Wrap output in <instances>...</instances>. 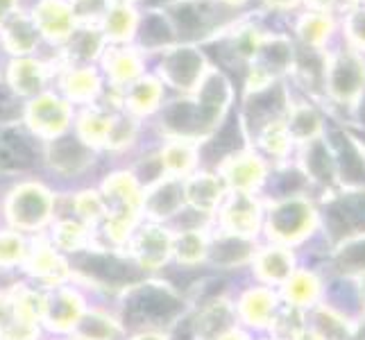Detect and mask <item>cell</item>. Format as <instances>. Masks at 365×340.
<instances>
[{
    "mask_svg": "<svg viewBox=\"0 0 365 340\" xmlns=\"http://www.w3.org/2000/svg\"><path fill=\"white\" fill-rule=\"evenodd\" d=\"M103 25V36L114 43H128L136 36L138 30V14L132 5H114L107 9V14L100 21Z\"/></svg>",
    "mask_w": 365,
    "mask_h": 340,
    "instance_id": "8992f818",
    "label": "cell"
},
{
    "mask_svg": "<svg viewBox=\"0 0 365 340\" xmlns=\"http://www.w3.org/2000/svg\"><path fill=\"white\" fill-rule=\"evenodd\" d=\"M161 78L175 89H193L202 78V55L195 48H166L161 59Z\"/></svg>",
    "mask_w": 365,
    "mask_h": 340,
    "instance_id": "7a4b0ae2",
    "label": "cell"
},
{
    "mask_svg": "<svg viewBox=\"0 0 365 340\" xmlns=\"http://www.w3.org/2000/svg\"><path fill=\"white\" fill-rule=\"evenodd\" d=\"M75 21L82 25H98L111 7V0H68Z\"/></svg>",
    "mask_w": 365,
    "mask_h": 340,
    "instance_id": "e0dca14e",
    "label": "cell"
},
{
    "mask_svg": "<svg viewBox=\"0 0 365 340\" xmlns=\"http://www.w3.org/2000/svg\"><path fill=\"white\" fill-rule=\"evenodd\" d=\"M111 3H114V5H132L134 0H111Z\"/></svg>",
    "mask_w": 365,
    "mask_h": 340,
    "instance_id": "83f0119b",
    "label": "cell"
},
{
    "mask_svg": "<svg viewBox=\"0 0 365 340\" xmlns=\"http://www.w3.org/2000/svg\"><path fill=\"white\" fill-rule=\"evenodd\" d=\"M19 100H16V93L9 89L7 84L0 82V123H9L19 116Z\"/></svg>",
    "mask_w": 365,
    "mask_h": 340,
    "instance_id": "cb8c5ba5",
    "label": "cell"
},
{
    "mask_svg": "<svg viewBox=\"0 0 365 340\" xmlns=\"http://www.w3.org/2000/svg\"><path fill=\"white\" fill-rule=\"evenodd\" d=\"M336 213H341L343 220L356 227H365V197H354L347 200L341 207L336 209Z\"/></svg>",
    "mask_w": 365,
    "mask_h": 340,
    "instance_id": "603a6c76",
    "label": "cell"
},
{
    "mask_svg": "<svg viewBox=\"0 0 365 340\" xmlns=\"http://www.w3.org/2000/svg\"><path fill=\"white\" fill-rule=\"evenodd\" d=\"M75 313H78V304L68 295H61L53 304V320L57 324H66L71 318H75Z\"/></svg>",
    "mask_w": 365,
    "mask_h": 340,
    "instance_id": "484cf974",
    "label": "cell"
},
{
    "mask_svg": "<svg viewBox=\"0 0 365 340\" xmlns=\"http://www.w3.org/2000/svg\"><path fill=\"white\" fill-rule=\"evenodd\" d=\"M66 50H68V57L75 61H91L100 55L105 43V36L103 30H98V25H82L78 30L75 28L73 34L66 39Z\"/></svg>",
    "mask_w": 365,
    "mask_h": 340,
    "instance_id": "7c38bea8",
    "label": "cell"
},
{
    "mask_svg": "<svg viewBox=\"0 0 365 340\" xmlns=\"http://www.w3.org/2000/svg\"><path fill=\"white\" fill-rule=\"evenodd\" d=\"M218 193H220V188L211 177H200L188 184V195H191L200 207H209Z\"/></svg>",
    "mask_w": 365,
    "mask_h": 340,
    "instance_id": "44dd1931",
    "label": "cell"
},
{
    "mask_svg": "<svg viewBox=\"0 0 365 340\" xmlns=\"http://www.w3.org/2000/svg\"><path fill=\"white\" fill-rule=\"evenodd\" d=\"M141 55L136 48L111 46L105 53V68L114 84H132L141 75Z\"/></svg>",
    "mask_w": 365,
    "mask_h": 340,
    "instance_id": "52a82bcc",
    "label": "cell"
},
{
    "mask_svg": "<svg viewBox=\"0 0 365 340\" xmlns=\"http://www.w3.org/2000/svg\"><path fill=\"white\" fill-rule=\"evenodd\" d=\"M193 161V155H191V148L186 143H182V138L178 141H173L166 150H163L161 155V166H166L170 172H182L191 166Z\"/></svg>",
    "mask_w": 365,
    "mask_h": 340,
    "instance_id": "ac0fdd59",
    "label": "cell"
},
{
    "mask_svg": "<svg viewBox=\"0 0 365 340\" xmlns=\"http://www.w3.org/2000/svg\"><path fill=\"white\" fill-rule=\"evenodd\" d=\"M109 130H111V118L103 116L100 111H91L82 116V134L89 143L107 141Z\"/></svg>",
    "mask_w": 365,
    "mask_h": 340,
    "instance_id": "ffe728a7",
    "label": "cell"
},
{
    "mask_svg": "<svg viewBox=\"0 0 365 340\" xmlns=\"http://www.w3.org/2000/svg\"><path fill=\"white\" fill-rule=\"evenodd\" d=\"M68 105L55 96H39L30 105V123L41 134H59L68 123Z\"/></svg>",
    "mask_w": 365,
    "mask_h": 340,
    "instance_id": "5b68a950",
    "label": "cell"
},
{
    "mask_svg": "<svg viewBox=\"0 0 365 340\" xmlns=\"http://www.w3.org/2000/svg\"><path fill=\"white\" fill-rule=\"evenodd\" d=\"M11 213L21 225H36L48 213V195L36 186H25L11 200Z\"/></svg>",
    "mask_w": 365,
    "mask_h": 340,
    "instance_id": "30bf717a",
    "label": "cell"
},
{
    "mask_svg": "<svg viewBox=\"0 0 365 340\" xmlns=\"http://www.w3.org/2000/svg\"><path fill=\"white\" fill-rule=\"evenodd\" d=\"M0 39H3V46L11 55L25 57L39 43V30H36L30 14L16 9L7 19L0 21Z\"/></svg>",
    "mask_w": 365,
    "mask_h": 340,
    "instance_id": "277c9868",
    "label": "cell"
},
{
    "mask_svg": "<svg viewBox=\"0 0 365 340\" xmlns=\"http://www.w3.org/2000/svg\"><path fill=\"white\" fill-rule=\"evenodd\" d=\"M143 249V257L148 263H159L163 257H166V247H168V238L163 236L159 230H145L141 234V241H138Z\"/></svg>",
    "mask_w": 365,
    "mask_h": 340,
    "instance_id": "d6986e66",
    "label": "cell"
},
{
    "mask_svg": "<svg viewBox=\"0 0 365 340\" xmlns=\"http://www.w3.org/2000/svg\"><path fill=\"white\" fill-rule=\"evenodd\" d=\"M247 254V245L241 241H225L216 247L213 252V261H220V263H234V261H241Z\"/></svg>",
    "mask_w": 365,
    "mask_h": 340,
    "instance_id": "d4e9b609",
    "label": "cell"
},
{
    "mask_svg": "<svg viewBox=\"0 0 365 340\" xmlns=\"http://www.w3.org/2000/svg\"><path fill=\"white\" fill-rule=\"evenodd\" d=\"M80 268L105 284H125V282L136 279V270H132L128 263L118 261L116 257L86 254L80 259Z\"/></svg>",
    "mask_w": 365,
    "mask_h": 340,
    "instance_id": "ba28073f",
    "label": "cell"
},
{
    "mask_svg": "<svg viewBox=\"0 0 365 340\" xmlns=\"http://www.w3.org/2000/svg\"><path fill=\"white\" fill-rule=\"evenodd\" d=\"M178 311H180V302L175 299L166 288L145 286L130 297L128 306H125V316L134 324L163 322V320H170Z\"/></svg>",
    "mask_w": 365,
    "mask_h": 340,
    "instance_id": "6da1fadb",
    "label": "cell"
},
{
    "mask_svg": "<svg viewBox=\"0 0 365 340\" xmlns=\"http://www.w3.org/2000/svg\"><path fill=\"white\" fill-rule=\"evenodd\" d=\"M161 98V84L155 78H138L130 84L128 91V105L132 111L143 113L155 109Z\"/></svg>",
    "mask_w": 365,
    "mask_h": 340,
    "instance_id": "5bb4252c",
    "label": "cell"
},
{
    "mask_svg": "<svg viewBox=\"0 0 365 340\" xmlns=\"http://www.w3.org/2000/svg\"><path fill=\"white\" fill-rule=\"evenodd\" d=\"M50 161L55 163L59 170H80L82 166H86L89 161V148H86L80 138H73V136H64V138H57L50 145Z\"/></svg>",
    "mask_w": 365,
    "mask_h": 340,
    "instance_id": "8fae6325",
    "label": "cell"
},
{
    "mask_svg": "<svg viewBox=\"0 0 365 340\" xmlns=\"http://www.w3.org/2000/svg\"><path fill=\"white\" fill-rule=\"evenodd\" d=\"M46 75L48 71L41 61L21 57L11 61L9 66V86L16 96H32L36 91H41Z\"/></svg>",
    "mask_w": 365,
    "mask_h": 340,
    "instance_id": "9c48e42d",
    "label": "cell"
},
{
    "mask_svg": "<svg viewBox=\"0 0 365 340\" xmlns=\"http://www.w3.org/2000/svg\"><path fill=\"white\" fill-rule=\"evenodd\" d=\"M16 9H19V0H0V21L7 19Z\"/></svg>",
    "mask_w": 365,
    "mask_h": 340,
    "instance_id": "4316f807",
    "label": "cell"
},
{
    "mask_svg": "<svg viewBox=\"0 0 365 340\" xmlns=\"http://www.w3.org/2000/svg\"><path fill=\"white\" fill-rule=\"evenodd\" d=\"M180 202H182V186L178 182H163L150 195L148 207L157 216H168V213H173L180 207Z\"/></svg>",
    "mask_w": 365,
    "mask_h": 340,
    "instance_id": "2e32d148",
    "label": "cell"
},
{
    "mask_svg": "<svg viewBox=\"0 0 365 340\" xmlns=\"http://www.w3.org/2000/svg\"><path fill=\"white\" fill-rule=\"evenodd\" d=\"M114 326H111L105 318H98V316H91L89 320H84L80 324V336L84 340H111L114 336Z\"/></svg>",
    "mask_w": 365,
    "mask_h": 340,
    "instance_id": "7402d4cb",
    "label": "cell"
},
{
    "mask_svg": "<svg viewBox=\"0 0 365 340\" xmlns=\"http://www.w3.org/2000/svg\"><path fill=\"white\" fill-rule=\"evenodd\" d=\"M61 84H64V91L73 100H89L96 96L100 80H98L96 71L82 66V68H71Z\"/></svg>",
    "mask_w": 365,
    "mask_h": 340,
    "instance_id": "9a60e30c",
    "label": "cell"
},
{
    "mask_svg": "<svg viewBox=\"0 0 365 340\" xmlns=\"http://www.w3.org/2000/svg\"><path fill=\"white\" fill-rule=\"evenodd\" d=\"M138 340H159V338H138Z\"/></svg>",
    "mask_w": 365,
    "mask_h": 340,
    "instance_id": "f1b7e54d",
    "label": "cell"
},
{
    "mask_svg": "<svg viewBox=\"0 0 365 340\" xmlns=\"http://www.w3.org/2000/svg\"><path fill=\"white\" fill-rule=\"evenodd\" d=\"M0 166L14 170L32 166V148L23 134L14 130L0 134Z\"/></svg>",
    "mask_w": 365,
    "mask_h": 340,
    "instance_id": "4fadbf2b",
    "label": "cell"
},
{
    "mask_svg": "<svg viewBox=\"0 0 365 340\" xmlns=\"http://www.w3.org/2000/svg\"><path fill=\"white\" fill-rule=\"evenodd\" d=\"M32 21L39 34L55 43H66V39L75 30V14L68 0H39L32 7Z\"/></svg>",
    "mask_w": 365,
    "mask_h": 340,
    "instance_id": "3957f363",
    "label": "cell"
}]
</instances>
